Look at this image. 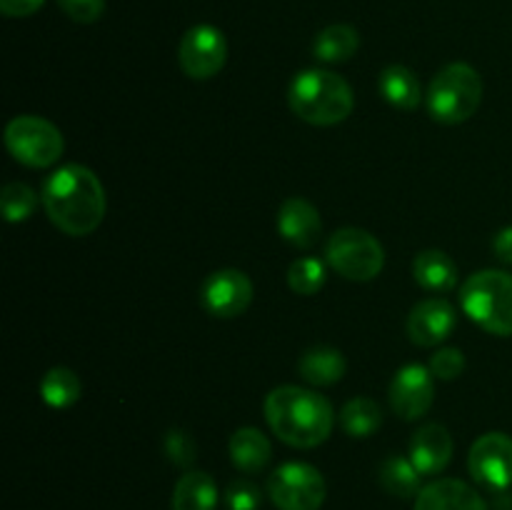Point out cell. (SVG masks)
Instances as JSON below:
<instances>
[{
	"label": "cell",
	"instance_id": "obj_1",
	"mask_svg": "<svg viewBox=\"0 0 512 510\" xmlns=\"http://www.w3.org/2000/svg\"><path fill=\"white\" fill-rule=\"evenodd\" d=\"M45 215L60 233L70 238L90 235L105 218V188L98 175L80 163L60 165L45 178L43 193Z\"/></svg>",
	"mask_w": 512,
	"mask_h": 510
},
{
	"label": "cell",
	"instance_id": "obj_2",
	"mask_svg": "<svg viewBox=\"0 0 512 510\" xmlns=\"http://www.w3.org/2000/svg\"><path fill=\"white\" fill-rule=\"evenodd\" d=\"M263 410L270 430L290 448H318L333 433V405L320 393L300 385H280L270 390Z\"/></svg>",
	"mask_w": 512,
	"mask_h": 510
},
{
	"label": "cell",
	"instance_id": "obj_3",
	"mask_svg": "<svg viewBox=\"0 0 512 510\" xmlns=\"http://www.w3.org/2000/svg\"><path fill=\"white\" fill-rule=\"evenodd\" d=\"M288 105L305 123L330 128L350 118L355 95L343 75L333 70L310 68L295 75L290 83Z\"/></svg>",
	"mask_w": 512,
	"mask_h": 510
},
{
	"label": "cell",
	"instance_id": "obj_4",
	"mask_svg": "<svg viewBox=\"0 0 512 510\" xmlns=\"http://www.w3.org/2000/svg\"><path fill=\"white\" fill-rule=\"evenodd\" d=\"M460 308L490 335H512V275L505 270H478L460 288Z\"/></svg>",
	"mask_w": 512,
	"mask_h": 510
},
{
	"label": "cell",
	"instance_id": "obj_5",
	"mask_svg": "<svg viewBox=\"0 0 512 510\" xmlns=\"http://www.w3.org/2000/svg\"><path fill=\"white\" fill-rule=\"evenodd\" d=\"M483 103V78L468 63H450L430 80L425 105L435 123L460 125L473 118Z\"/></svg>",
	"mask_w": 512,
	"mask_h": 510
},
{
	"label": "cell",
	"instance_id": "obj_6",
	"mask_svg": "<svg viewBox=\"0 0 512 510\" xmlns=\"http://www.w3.org/2000/svg\"><path fill=\"white\" fill-rule=\"evenodd\" d=\"M325 263L353 283H370L385 268V250L363 228H340L325 243Z\"/></svg>",
	"mask_w": 512,
	"mask_h": 510
},
{
	"label": "cell",
	"instance_id": "obj_7",
	"mask_svg": "<svg viewBox=\"0 0 512 510\" xmlns=\"http://www.w3.org/2000/svg\"><path fill=\"white\" fill-rule=\"evenodd\" d=\"M5 148L25 168H50L65 150L63 133L40 115H18L5 125Z\"/></svg>",
	"mask_w": 512,
	"mask_h": 510
},
{
	"label": "cell",
	"instance_id": "obj_8",
	"mask_svg": "<svg viewBox=\"0 0 512 510\" xmlns=\"http://www.w3.org/2000/svg\"><path fill=\"white\" fill-rule=\"evenodd\" d=\"M268 495L278 510H320L328 485L315 465L290 460L270 473Z\"/></svg>",
	"mask_w": 512,
	"mask_h": 510
},
{
	"label": "cell",
	"instance_id": "obj_9",
	"mask_svg": "<svg viewBox=\"0 0 512 510\" xmlns=\"http://www.w3.org/2000/svg\"><path fill=\"white\" fill-rule=\"evenodd\" d=\"M228 40L215 25H193L178 45V63L183 73L193 80H210L225 68Z\"/></svg>",
	"mask_w": 512,
	"mask_h": 510
},
{
	"label": "cell",
	"instance_id": "obj_10",
	"mask_svg": "<svg viewBox=\"0 0 512 510\" xmlns=\"http://www.w3.org/2000/svg\"><path fill=\"white\" fill-rule=\"evenodd\" d=\"M200 303L215 318H238L253 303V280L243 270H215L200 285Z\"/></svg>",
	"mask_w": 512,
	"mask_h": 510
},
{
	"label": "cell",
	"instance_id": "obj_11",
	"mask_svg": "<svg viewBox=\"0 0 512 510\" xmlns=\"http://www.w3.org/2000/svg\"><path fill=\"white\" fill-rule=\"evenodd\" d=\"M468 470L475 483L503 493L512 485V438L505 433H485L468 453Z\"/></svg>",
	"mask_w": 512,
	"mask_h": 510
},
{
	"label": "cell",
	"instance_id": "obj_12",
	"mask_svg": "<svg viewBox=\"0 0 512 510\" xmlns=\"http://www.w3.org/2000/svg\"><path fill=\"white\" fill-rule=\"evenodd\" d=\"M390 408L398 418L418 420L433 408L435 400V375L428 365L408 363L395 373L388 390Z\"/></svg>",
	"mask_w": 512,
	"mask_h": 510
},
{
	"label": "cell",
	"instance_id": "obj_13",
	"mask_svg": "<svg viewBox=\"0 0 512 510\" xmlns=\"http://www.w3.org/2000/svg\"><path fill=\"white\" fill-rule=\"evenodd\" d=\"M458 325V310L448 298H425L410 310L408 335L420 348H435L453 335Z\"/></svg>",
	"mask_w": 512,
	"mask_h": 510
},
{
	"label": "cell",
	"instance_id": "obj_14",
	"mask_svg": "<svg viewBox=\"0 0 512 510\" xmlns=\"http://www.w3.org/2000/svg\"><path fill=\"white\" fill-rule=\"evenodd\" d=\"M278 233L295 248L310 250L323 233V220H320L318 208L300 195L283 200L278 210Z\"/></svg>",
	"mask_w": 512,
	"mask_h": 510
},
{
	"label": "cell",
	"instance_id": "obj_15",
	"mask_svg": "<svg viewBox=\"0 0 512 510\" xmlns=\"http://www.w3.org/2000/svg\"><path fill=\"white\" fill-rule=\"evenodd\" d=\"M453 435L445 425L440 423H428L420 425L418 430L410 438V455L415 468L420 470V475H438L453 460Z\"/></svg>",
	"mask_w": 512,
	"mask_h": 510
},
{
	"label": "cell",
	"instance_id": "obj_16",
	"mask_svg": "<svg viewBox=\"0 0 512 510\" xmlns=\"http://www.w3.org/2000/svg\"><path fill=\"white\" fill-rule=\"evenodd\" d=\"M413 510H490V505L465 480L440 478L420 488Z\"/></svg>",
	"mask_w": 512,
	"mask_h": 510
},
{
	"label": "cell",
	"instance_id": "obj_17",
	"mask_svg": "<svg viewBox=\"0 0 512 510\" xmlns=\"http://www.w3.org/2000/svg\"><path fill=\"white\" fill-rule=\"evenodd\" d=\"M230 460H233L235 468L240 473H260V470L268 468L270 458H273V445H270L268 435L258 428H238L230 435Z\"/></svg>",
	"mask_w": 512,
	"mask_h": 510
},
{
	"label": "cell",
	"instance_id": "obj_18",
	"mask_svg": "<svg viewBox=\"0 0 512 510\" xmlns=\"http://www.w3.org/2000/svg\"><path fill=\"white\" fill-rule=\"evenodd\" d=\"M298 370L305 383L325 388V385H335L345 378L348 363H345V355L338 348L313 345V348H308L300 355Z\"/></svg>",
	"mask_w": 512,
	"mask_h": 510
},
{
	"label": "cell",
	"instance_id": "obj_19",
	"mask_svg": "<svg viewBox=\"0 0 512 510\" xmlns=\"http://www.w3.org/2000/svg\"><path fill=\"white\" fill-rule=\"evenodd\" d=\"M415 283L430 293H448L458 285V265L445 250H423L413 260Z\"/></svg>",
	"mask_w": 512,
	"mask_h": 510
},
{
	"label": "cell",
	"instance_id": "obj_20",
	"mask_svg": "<svg viewBox=\"0 0 512 510\" xmlns=\"http://www.w3.org/2000/svg\"><path fill=\"white\" fill-rule=\"evenodd\" d=\"M378 90L393 108L415 110L425 100L423 85L408 65H388L378 78Z\"/></svg>",
	"mask_w": 512,
	"mask_h": 510
},
{
	"label": "cell",
	"instance_id": "obj_21",
	"mask_svg": "<svg viewBox=\"0 0 512 510\" xmlns=\"http://www.w3.org/2000/svg\"><path fill=\"white\" fill-rule=\"evenodd\" d=\"M218 485L205 470H188L180 475L173 490V510H215Z\"/></svg>",
	"mask_w": 512,
	"mask_h": 510
},
{
	"label": "cell",
	"instance_id": "obj_22",
	"mask_svg": "<svg viewBox=\"0 0 512 510\" xmlns=\"http://www.w3.org/2000/svg\"><path fill=\"white\" fill-rule=\"evenodd\" d=\"M360 48V33L348 23H335L315 35L313 55L320 63H348Z\"/></svg>",
	"mask_w": 512,
	"mask_h": 510
},
{
	"label": "cell",
	"instance_id": "obj_23",
	"mask_svg": "<svg viewBox=\"0 0 512 510\" xmlns=\"http://www.w3.org/2000/svg\"><path fill=\"white\" fill-rule=\"evenodd\" d=\"M80 393H83V383H80L78 373L65 368V365H55L40 380V398L50 408H70V405L78 403Z\"/></svg>",
	"mask_w": 512,
	"mask_h": 510
},
{
	"label": "cell",
	"instance_id": "obj_24",
	"mask_svg": "<svg viewBox=\"0 0 512 510\" xmlns=\"http://www.w3.org/2000/svg\"><path fill=\"white\" fill-rule=\"evenodd\" d=\"M420 470L415 468L413 460L403 458V455H390L383 465H380V485L385 493L393 498H418L420 493Z\"/></svg>",
	"mask_w": 512,
	"mask_h": 510
},
{
	"label": "cell",
	"instance_id": "obj_25",
	"mask_svg": "<svg viewBox=\"0 0 512 510\" xmlns=\"http://www.w3.org/2000/svg\"><path fill=\"white\" fill-rule=\"evenodd\" d=\"M340 425L350 438H370L375 430L383 425V413L380 405L368 395H358V398L348 400L340 410Z\"/></svg>",
	"mask_w": 512,
	"mask_h": 510
},
{
	"label": "cell",
	"instance_id": "obj_26",
	"mask_svg": "<svg viewBox=\"0 0 512 510\" xmlns=\"http://www.w3.org/2000/svg\"><path fill=\"white\" fill-rule=\"evenodd\" d=\"M328 268L318 258H298L288 268V285L295 295H315L325 288Z\"/></svg>",
	"mask_w": 512,
	"mask_h": 510
},
{
	"label": "cell",
	"instance_id": "obj_27",
	"mask_svg": "<svg viewBox=\"0 0 512 510\" xmlns=\"http://www.w3.org/2000/svg\"><path fill=\"white\" fill-rule=\"evenodd\" d=\"M38 203H43L38 198V193L28 183H20V180L8 183L3 188V193H0V208H3V218L8 223H23V220H28L35 213V208H38Z\"/></svg>",
	"mask_w": 512,
	"mask_h": 510
},
{
	"label": "cell",
	"instance_id": "obj_28",
	"mask_svg": "<svg viewBox=\"0 0 512 510\" xmlns=\"http://www.w3.org/2000/svg\"><path fill=\"white\" fill-rule=\"evenodd\" d=\"M163 450L170 458V463L185 470H188L190 465L195 463V458H198V443H195L193 435L183 428H173L165 433Z\"/></svg>",
	"mask_w": 512,
	"mask_h": 510
},
{
	"label": "cell",
	"instance_id": "obj_29",
	"mask_svg": "<svg viewBox=\"0 0 512 510\" xmlns=\"http://www.w3.org/2000/svg\"><path fill=\"white\" fill-rule=\"evenodd\" d=\"M225 505L228 510H258L263 505V493L253 480L238 478L225 488Z\"/></svg>",
	"mask_w": 512,
	"mask_h": 510
},
{
	"label": "cell",
	"instance_id": "obj_30",
	"mask_svg": "<svg viewBox=\"0 0 512 510\" xmlns=\"http://www.w3.org/2000/svg\"><path fill=\"white\" fill-rule=\"evenodd\" d=\"M430 373L435 375V380H445V383H450V380L460 378L465 370V355L460 348H440L435 350V355L430 358L428 363Z\"/></svg>",
	"mask_w": 512,
	"mask_h": 510
},
{
	"label": "cell",
	"instance_id": "obj_31",
	"mask_svg": "<svg viewBox=\"0 0 512 510\" xmlns=\"http://www.w3.org/2000/svg\"><path fill=\"white\" fill-rule=\"evenodd\" d=\"M58 5L73 23L80 25L95 23L105 13V0H58Z\"/></svg>",
	"mask_w": 512,
	"mask_h": 510
},
{
	"label": "cell",
	"instance_id": "obj_32",
	"mask_svg": "<svg viewBox=\"0 0 512 510\" xmlns=\"http://www.w3.org/2000/svg\"><path fill=\"white\" fill-rule=\"evenodd\" d=\"M45 0H0V10L8 18H28L43 8Z\"/></svg>",
	"mask_w": 512,
	"mask_h": 510
},
{
	"label": "cell",
	"instance_id": "obj_33",
	"mask_svg": "<svg viewBox=\"0 0 512 510\" xmlns=\"http://www.w3.org/2000/svg\"><path fill=\"white\" fill-rule=\"evenodd\" d=\"M493 250L498 255V260H503L505 265H512V225L500 230L493 240Z\"/></svg>",
	"mask_w": 512,
	"mask_h": 510
}]
</instances>
